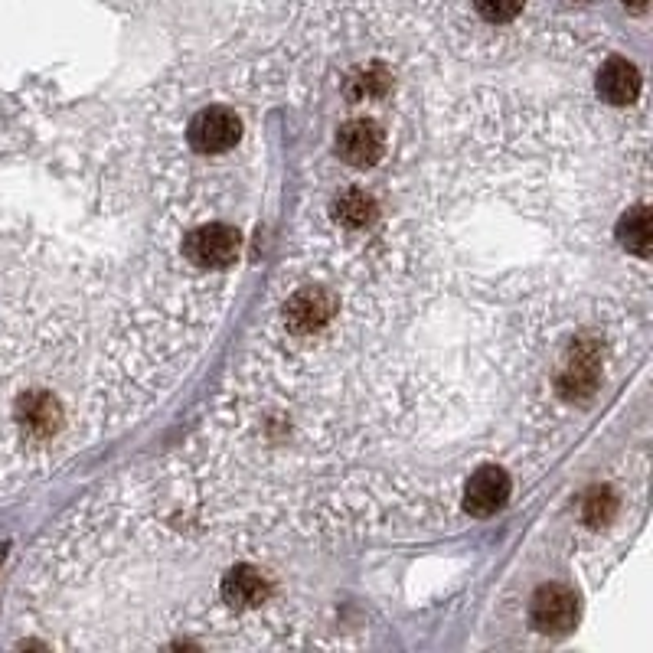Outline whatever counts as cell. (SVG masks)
Masks as SVG:
<instances>
[{"instance_id": "cell-13", "label": "cell", "mask_w": 653, "mask_h": 653, "mask_svg": "<svg viewBox=\"0 0 653 653\" xmlns=\"http://www.w3.org/2000/svg\"><path fill=\"white\" fill-rule=\"evenodd\" d=\"M595 386H598V373L591 369V363H582V360L565 369L562 379H559L562 396H569V399H575V396H591V392H595Z\"/></svg>"}, {"instance_id": "cell-4", "label": "cell", "mask_w": 653, "mask_h": 653, "mask_svg": "<svg viewBox=\"0 0 653 653\" xmlns=\"http://www.w3.org/2000/svg\"><path fill=\"white\" fill-rule=\"evenodd\" d=\"M337 154L350 167H373L386 154V134L376 121L353 118L337 131Z\"/></svg>"}, {"instance_id": "cell-8", "label": "cell", "mask_w": 653, "mask_h": 653, "mask_svg": "<svg viewBox=\"0 0 653 653\" xmlns=\"http://www.w3.org/2000/svg\"><path fill=\"white\" fill-rule=\"evenodd\" d=\"M268 595V582L262 572L252 569V565H236L226 578H223V598L236 608H255L262 605Z\"/></svg>"}, {"instance_id": "cell-11", "label": "cell", "mask_w": 653, "mask_h": 653, "mask_svg": "<svg viewBox=\"0 0 653 653\" xmlns=\"http://www.w3.org/2000/svg\"><path fill=\"white\" fill-rule=\"evenodd\" d=\"M389 92V72L383 66H366L350 79L347 95L353 102H369V98H379Z\"/></svg>"}, {"instance_id": "cell-3", "label": "cell", "mask_w": 653, "mask_h": 653, "mask_svg": "<svg viewBox=\"0 0 653 653\" xmlns=\"http://www.w3.org/2000/svg\"><path fill=\"white\" fill-rule=\"evenodd\" d=\"M183 252H187L190 262L203 268H229L239 258V232L223 223L203 226L190 232L187 242H183Z\"/></svg>"}, {"instance_id": "cell-9", "label": "cell", "mask_w": 653, "mask_h": 653, "mask_svg": "<svg viewBox=\"0 0 653 653\" xmlns=\"http://www.w3.org/2000/svg\"><path fill=\"white\" fill-rule=\"evenodd\" d=\"M618 239H621V245L631 255H637V258H647L650 255L653 223H650V209L647 206L627 209V216L618 223Z\"/></svg>"}, {"instance_id": "cell-5", "label": "cell", "mask_w": 653, "mask_h": 653, "mask_svg": "<svg viewBox=\"0 0 653 653\" xmlns=\"http://www.w3.org/2000/svg\"><path fill=\"white\" fill-rule=\"evenodd\" d=\"M334 314H337V298L324 288H301L285 304V324L291 334H301V337L327 327Z\"/></svg>"}, {"instance_id": "cell-12", "label": "cell", "mask_w": 653, "mask_h": 653, "mask_svg": "<svg viewBox=\"0 0 653 653\" xmlns=\"http://www.w3.org/2000/svg\"><path fill=\"white\" fill-rule=\"evenodd\" d=\"M582 513H585V523H591V526H605V523L614 520V513H618V497H614L608 487H595V490H591V494L585 497Z\"/></svg>"}, {"instance_id": "cell-15", "label": "cell", "mask_w": 653, "mask_h": 653, "mask_svg": "<svg viewBox=\"0 0 653 653\" xmlns=\"http://www.w3.org/2000/svg\"><path fill=\"white\" fill-rule=\"evenodd\" d=\"M624 4H627V7H634V10H644L647 0H624Z\"/></svg>"}, {"instance_id": "cell-10", "label": "cell", "mask_w": 653, "mask_h": 653, "mask_svg": "<svg viewBox=\"0 0 653 653\" xmlns=\"http://www.w3.org/2000/svg\"><path fill=\"white\" fill-rule=\"evenodd\" d=\"M373 216H376V203H373V196H369V193H363V190H347V193L337 196L334 219H337L340 226L363 229Z\"/></svg>"}, {"instance_id": "cell-1", "label": "cell", "mask_w": 653, "mask_h": 653, "mask_svg": "<svg viewBox=\"0 0 653 653\" xmlns=\"http://www.w3.org/2000/svg\"><path fill=\"white\" fill-rule=\"evenodd\" d=\"M187 138L196 154H226L242 138V121L229 108H203L190 121Z\"/></svg>"}, {"instance_id": "cell-2", "label": "cell", "mask_w": 653, "mask_h": 653, "mask_svg": "<svg viewBox=\"0 0 653 653\" xmlns=\"http://www.w3.org/2000/svg\"><path fill=\"white\" fill-rule=\"evenodd\" d=\"M533 627L542 634H569L578 621V598L565 585H542L529 605Z\"/></svg>"}, {"instance_id": "cell-14", "label": "cell", "mask_w": 653, "mask_h": 653, "mask_svg": "<svg viewBox=\"0 0 653 653\" xmlns=\"http://www.w3.org/2000/svg\"><path fill=\"white\" fill-rule=\"evenodd\" d=\"M526 0H474V10L487 23H510L513 17H520Z\"/></svg>"}, {"instance_id": "cell-7", "label": "cell", "mask_w": 653, "mask_h": 653, "mask_svg": "<svg viewBox=\"0 0 653 653\" xmlns=\"http://www.w3.org/2000/svg\"><path fill=\"white\" fill-rule=\"evenodd\" d=\"M598 95L605 98L608 105H631L640 95V72L634 69V63L627 59H608L598 72Z\"/></svg>"}, {"instance_id": "cell-6", "label": "cell", "mask_w": 653, "mask_h": 653, "mask_svg": "<svg viewBox=\"0 0 653 653\" xmlns=\"http://www.w3.org/2000/svg\"><path fill=\"white\" fill-rule=\"evenodd\" d=\"M510 477L500 467H480L464 487V510L471 516H494L510 500Z\"/></svg>"}]
</instances>
